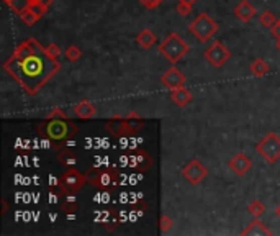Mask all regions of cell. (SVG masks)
<instances>
[{
	"label": "cell",
	"mask_w": 280,
	"mask_h": 236,
	"mask_svg": "<svg viewBox=\"0 0 280 236\" xmlns=\"http://www.w3.org/2000/svg\"><path fill=\"white\" fill-rule=\"evenodd\" d=\"M2 68L28 95H36L61 71V63L49 57L44 46L30 36L17 46Z\"/></svg>",
	"instance_id": "1"
},
{
	"label": "cell",
	"mask_w": 280,
	"mask_h": 236,
	"mask_svg": "<svg viewBox=\"0 0 280 236\" xmlns=\"http://www.w3.org/2000/svg\"><path fill=\"white\" fill-rule=\"evenodd\" d=\"M36 131L54 144L73 140L77 133V127L69 120V118H44L43 122L36 125Z\"/></svg>",
	"instance_id": "2"
},
{
	"label": "cell",
	"mask_w": 280,
	"mask_h": 236,
	"mask_svg": "<svg viewBox=\"0 0 280 236\" xmlns=\"http://www.w3.org/2000/svg\"><path fill=\"white\" fill-rule=\"evenodd\" d=\"M87 181L97 190L102 192H113L120 186V174L115 167H90L87 169Z\"/></svg>",
	"instance_id": "3"
},
{
	"label": "cell",
	"mask_w": 280,
	"mask_h": 236,
	"mask_svg": "<svg viewBox=\"0 0 280 236\" xmlns=\"http://www.w3.org/2000/svg\"><path fill=\"white\" fill-rule=\"evenodd\" d=\"M188 51H190V46H188V43L185 41V39L175 31L169 33L164 41L159 43V52L171 64L179 63Z\"/></svg>",
	"instance_id": "4"
},
{
	"label": "cell",
	"mask_w": 280,
	"mask_h": 236,
	"mask_svg": "<svg viewBox=\"0 0 280 236\" xmlns=\"http://www.w3.org/2000/svg\"><path fill=\"white\" fill-rule=\"evenodd\" d=\"M220 25L215 22V20L208 15L206 12H201L197 15V18L188 25V31L198 39L200 43L210 41V38H213L218 33Z\"/></svg>",
	"instance_id": "5"
},
{
	"label": "cell",
	"mask_w": 280,
	"mask_h": 236,
	"mask_svg": "<svg viewBox=\"0 0 280 236\" xmlns=\"http://www.w3.org/2000/svg\"><path fill=\"white\" fill-rule=\"evenodd\" d=\"M86 181H87V175L81 172V170H77L74 167H66V170L59 175V179H57V186H59L62 197L66 195H74L77 194L79 190L86 186Z\"/></svg>",
	"instance_id": "6"
},
{
	"label": "cell",
	"mask_w": 280,
	"mask_h": 236,
	"mask_svg": "<svg viewBox=\"0 0 280 236\" xmlns=\"http://www.w3.org/2000/svg\"><path fill=\"white\" fill-rule=\"evenodd\" d=\"M256 151L265 162L275 164L280 159V136L277 133H273V131H269L256 144Z\"/></svg>",
	"instance_id": "7"
},
{
	"label": "cell",
	"mask_w": 280,
	"mask_h": 236,
	"mask_svg": "<svg viewBox=\"0 0 280 236\" xmlns=\"http://www.w3.org/2000/svg\"><path fill=\"white\" fill-rule=\"evenodd\" d=\"M203 56L206 59V63H210V66L213 68H223V64H226L231 57V51L226 48L223 43L215 41L213 44H210L208 48L203 51Z\"/></svg>",
	"instance_id": "8"
},
{
	"label": "cell",
	"mask_w": 280,
	"mask_h": 236,
	"mask_svg": "<svg viewBox=\"0 0 280 236\" xmlns=\"http://www.w3.org/2000/svg\"><path fill=\"white\" fill-rule=\"evenodd\" d=\"M206 174H208L206 167L198 159H192L184 169H182V177H184L187 182H190L192 186H198V184L206 177Z\"/></svg>",
	"instance_id": "9"
},
{
	"label": "cell",
	"mask_w": 280,
	"mask_h": 236,
	"mask_svg": "<svg viewBox=\"0 0 280 236\" xmlns=\"http://www.w3.org/2000/svg\"><path fill=\"white\" fill-rule=\"evenodd\" d=\"M228 167H230L231 172L241 177V175H246L252 169V161L247 154L236 153L230 161H228Z\"/></svg>",
	"instance_id": "10"
},
{
	"label": "cell",
	"mask_w": 280,
	"mask_h": 236,
	"mask_svg": "<svg viewBox=\"0 0 280 236\" xmlns=\"http://www.w3.org/2000/svg\"><path fill=\"white\" fill-rule=\"evenodd\" d=\"M185 76L182 74V72L177 68H169L164 74L161 76V84L167 87L169 90H174V89H179V87H184L185 85Z\"/></svg>",
	"instance_id": "11"
},
{
	"label": "cell",
	"mask_w": 280,
	"mask_h": 236,
	"mask_svg": "<svg viewBox=\"0 0 280 236\" xmlns=\"http://www.w3.org/2000/svg\"><path fill=\"white\" fill-rule=\"evenodd\" d=\"M105 128L108 133H112L113 138H129L133 133L128 130L125 120H123V116H112L110 120L105 123Z\"/></svg>",
	"instance_id": "12"
},
{
	"label": "cell",
	"mask_w": 280,
	"mask_h": 236,
	"mask_svg": "<svg viewBox=\"0 0 280 236\" xmlns=\"http://www.w3.org/2000/svg\"><path fill=\"white\" fill-rule=\"evenodd\" d=\"M233 13L236 15L238 20L247 23L257 15V10H256V7L249 2V0H241V2L233 9Z\"/></svg>",
	"instance_id": "13"
},
{
	"label": "cell",
	"mask_w": 280,
	"mask_h": 236,
	"mask_svg": "<svg viewBox=\"0 0 280 236\" xmlns=\"http://www.w3.org/2000/svg\"><path fill=\"white\" fill-rule=\"evenodd\" d=\"M74 115L79 120H90V118H94L97 115V107L90 100H87V98H84V100H81L74 107Z\"/></svg>",
	"instance_id": "14"
},
{
	"label": "cell",
	"mask_w": 280,
	"mask_h": 236,
	"mask_svg": "<svg viewBox=\"0 0 280 236\" xmlns=\"http://www.w3.org/2000/svg\"><path fill=\"white\" fill-rule=\"evenodd\" d=\"M171 100L175 105H177V107L184 108V107H187V105L193 100V94H192V90H188L185 85H184V87H179V89L171 90Z\"/></svg>",
	"instance_id": "15"
},
{
	"label": "cell",
	"mask_w": 280,
	"mask_h": 236,
	"mask_svg": "<svg viewBox=\"0 0 280 236\" xmlns=\"http://www.w3.org/2000/svg\"><path fill=\"white\" fill-rule=\"evenodd\" d=\"M241 234L243 236H262V234H265V236H270L272 234V231L269 228L265 226V223L262 221V220H259V218H254L249 225H247L243 231H241Z\"/></svg>",
	"instance_id": "16"
},
{
	"label": "cell",
	"mask_w": 280,
	"mask_h": 236,
	"mask_svg": "<svg viewBox=\"0 0 280 236\" xmlns=\"http://www.w3.org/2000/svg\"><path fill=\"white\" fill-rule=\"evenodd\" d=\"M151 156L145 151H134V153L129 156V164H131V167L136 170H146L149 166H151Z\"/></svg>",
	"instance_id": "17"
},
{
	"label": "cell",
	"mask_w": 280,
	"mask_h": 236,
	"mask_svg": "<svg viewBox=\"0 0 280 236\" xmlns=\"http://www.w3.org/2000/svg\"><path fill=\"white\" fill-rule=\"evenodd\" d=\"M134 41L138 43L139 48L143 49H149V48H153V46L158 43V38H156L154 33L149 30V28H143L138 35H136L134 38Z\"/></svg>",
	"instance_id": "18"
},
{
	"label": "cell",
	"mask_w": 280,
	"mask_h": 236,
	"mask_svg": "<svg viewBox=\"0 0 280 236\" xmlns=\"http://www.w3.org/2000/svg\"><path fill=\"white\" fill-rule=\"evenodd\" d=\"M123 120H125L128 130L131 131L133 135L136 133V131H139L143 127H145V118H143L139 113H136V111H129L128 115L123 116Z\"/></svg>",
	"instance_id": "19"
},
{
	"label": "cell",
	"mask_w": 280,
	"mask_h": 236,
	"mask_svg": "<svg viewBox=\"0 0 280 236\" xmlns=\"http://www.w3.org/2000/svg\"><path fill=\"white\" fill-rule=\"evenodd\" d=\"M57 162L64 167H73V166H76V162H77V156H76V153L73 149L61 148L59 153H57Z\"/></svg>",
	"instance_id": "20"
},
{
	"label": "cell",
	"mask_w": 280,
	"mask_h": 236,
	"mask_svg": "<svg viewBox=\"0 0 280 236\" xmlns=\"http://www.w3.org/2000/svg\"><path fill=\"white\" fill-rule=\"evenodd\" d=\"M249 69H251V72L256 77H262L265 74H269L270 66H269V63H267V61H264L262 57H257V59H254V61L251 63Z\"/></svg>",
	"instance_id": "21"
},
{
	"label": "cell",
	"mask_w": 280,
	"mask_h": 236,
	"mask_svg": "<svg viewBox=\"0 0 280 236\" xmlns=\"http://www.w3.org/2000/svg\"><path fill=\"white\" fill-rule=\"evenodd\" d=\"M48 9H49V7H46L44 4H41L40 0H30L28 10H30L31 13H35L38 20L43 18L44 15H46V13H48Z\"/></svg>",
	"instance_id": "22"
},
{
	"label": "cell",
	"mask_w": 280,
	"mask_h": 236,
	"mask_svg": "<svg viewBox=\"0 0 280 236\" xmlns=\"http://www.w3.org/2000/svg\"><path fill=\"white\" fill-rule=\"evenodd\" d=\"M247 212H249L254 218H260L265 213V205L259 200H252L249 205H247Z\"/></svg>",
	"instance_id": "23"
},
{
	"label": "cell",
	"mask_w": 280,
	"mask_h": 236,
	"mask_svg": "<svg viewBox=\"0 0 280 236\" xmlns=\"http://www.w3.org/2000/svg\"><path fill=\"white\" fill-rule=\"evenodd\" d=\"M5 4H7L10 9L17 13V15H22L25 10H28L30 0H7Z\"/></svg>",
	"instance_id": "24"
},
{
	"label": "cell",
	"mask_w": 280,
	"mask_h": 236,
	"mask_svg": "<svg viewBox=\"0 0 280 236\" xmlns=\"http://www.w3.org/2000/svg\"><path fill=\"white\" fill-rule=\"evenodd\" d=\"M64 56H66L67 61L76 63V61H79V59H81V56H82V49L79 48V46L71 44V46H67V49H66V52H64Z\"/></svg>",
	"instance_id": "25"
},
{
	"label": "cell",
	"mask_w": 280,
	"mask_h": 236,
	"mask_svg": "<svg viewBox=\"0 0 280 236\" xmlns=\"http://www.w3.org/2000/svg\"><path fill=\"white\" fill-rule=\"evenodd\" d=\"M275 22H277L275 15H273L270 10H264L259 15V23L262 25V26H265V28H270L272 25H275Z\"/></svg>",
	"instance_id": "26"
},
{
	"label": "cell",
	"mask_w": 280,
	"mask_h": 236,
	"mask_svg": "<svg viewBox=\"0 0 280 236\" xmlns=\"http://www.w3.org/2000/svg\"><path fill=\"white\" fill-rule=\"evenodd\" d=\"M172 226H174V221H172L171 216L166 215V213H162V215H161V220H159V228H161V231H162V233H167Z\"/></svg>",
	"instance_id": "27"
},
{
	"label": "cell",
	"mask_w": 280,
	"mask_h": 236,
	"mask_svg": "<svg viewBox=\"0 0 280 236\" xmlns=\"http://www.w3.org/2000/svg\"><path fill=\"white\" fill-rule=\"evenodd\" d=\"M175 10L180 17H188L192 13V5L190 4H185V2H179L177 0V7H175Z\"/></svg>",
	"instance_id": "28"
},
{
	"label": "cell",
	"mask_w": 280,
	"mask_h": 236,
	"mask_svg": "<svg viewBox=\"0 0 280 236\" xmlns=\"http://www.w3.org/2000/svg\"><path fill=\"white\" fill-rule=\"evenodd\" d=\"M44 49H46L48 56L53 59H57L61 56V48H59V44H56V43H49L48 46H44Z\"/></svg>",
	"instance_id": "29"
},
{
	"label": "cell",
	"mask_w": 280,
	"mask_h": 236,
	"mask_svg": "<svg viewBox=\"0 0 280 236\" xmlns=\"http://www.w3.org/2000/svg\"><path fill=\"white\" fill-rule=\"evenodd\" d=\"M20 18H22V22H23L25 25H28V26L35 25V23L38 22L36 15H35V13H31L30 10H25V12L22 13V15H20Z\"/></svg>",
	"instance_id": "30"
},
{
	"label": "cell",
	"mask_w": 280,
	"mask_h": 236,
	"mask_svg": "<svg viewBox=\"0 0 280 236\" xmlns=\"http://www.w3.org/2000/svg\"><path fill=\"white\" fill-rule=\"evenodd\" d=\"M61 208L64 210V212H69V213H73V212H77L79 210V203L74 202V200H66L61 205Z\"/></svg>",
	"instance_id": "31"
},
{
	"label": "cell",
	"mask_w": 280,
	"mask_h": 236,
	"mask_svg": "<svg viewBox=\"0 0 280 236\" xmlns=\"http://www.w3.org/2000/svg\"><path fill=\"white\" fill-rule=\"evenodd\" d=\"M139 2L145 5V9L148 10H154V9H158V7L164 2V0H139Z\"/></svg>",
	"instance_id": "32"
},
{
	"label": "cell",
	"mask_w": 280,
	"mask_h": 236,
	"mask_svg": "<svg viewBox=\"0 0 280 236\" xmlns=\"http://www.w3.org/2000/svg\"><path fill=\"white\" fill-rule=\"evenodd\" d=\"M44 118H48V120H49V118H67V115H66V111H62L61 108L56 107V108L51 110Z\"/></svg>",
	"instance_id": "33"
},
{
	"label": "cell",
	"mask_w": 280,
	"mask_h": 236,
	"mask_svg": "<svg viewBox=\"0 0 280 236\" xmlns=\"http://www.w3.org/2000/svg\"><path fill=\"white\" fill-rule=\"evenodd\" d=\"M270 33H272V36L275 38V39H280V20H277L275 25H272L270 26Z\"/></svg>",
	"instance_id": "34"
},
{
	"label": "cell",
	"mask_w": 280,
	"mask_h": 236,
	"mask_svg": "<svg viewBox=\"0 0 280 236\" xmlns=\"http://www.w3.org/2000/svg\"><path fill=\"white\" fill-rule=\"evenodd\" d=\"M40 2H41V4H44L46 7H51V5H53V4L56 2V0H40Z\"/></svg>",
	"instance_id": "35"
},
{
	"label": "cell",
	"mask_w": 280,
	"mask_h": 236,
	"mask_svg": "<svg viewBox=\"0 0 280 236\" xmlns=\"http://www.w3.org/2000/svg\"><path fill=\"white\" fill-rule=\"evenodd\" d=\"M2 205H4V212H2V213H5V212H7V210H9V205H7V202H5V200H2Z\"/></svg>",
	"instance_id": "36"
},
{
	"label": "cell",
	"mask_w": 280,
	"mask_h": 236,
	"mask_svg": "<svg viewBox=\"0 0 280 236\" xmlns=\"http://www.w3.org/2000/svg\"><path fill=\"white\" fill-rule=\"evenodd\" d=\"M179 2H185V4H190V5H193L195 2H197V0H179Z\"/></svg>",
	"instance_id": "37"
},
{
	"label": "cell",
	"mask_w": 280,
	"mask_h": 236,
	"mask_svg": "<svg viewBox=\"0 0 280 236\" xmlns=\"http://www.w3.org/2000/svg\"><path fill=\"white\" fill-rule=\"evenodd\" d=\"M275 215L278 216V218H280V203H278V207L275 208Z\"/></svg>",
	"instance_id": "38"
},
{
	"label": "cell",
	"mask_w": 280,
	"mask_h": 236,
	"mask_svg": "<svg viewBox=\"0 0 280 236\" xmlns=\"http://www.w3.org/2000/svg\"><path fill=\"white\" fill-rule=\"evenodd\" d=\"M277 49L280 51V39H277Z\"/></svg>",
	"instance_id": "39"
},
{
	"label": "cell",
	"mask_w": 280,
	"mask_h": 236,
	"mask_svg": "<svg viewBox=\"0 0 280 236\" xmlns=\"http://www.w3.org/2000/svg\"><path fill=\"white\" fill-rule=\"evenodd\" d=\"M4 2H7V0H4Z\"/></svg>",
	"instance_id": "40"
},
{
	"label": "cell",
	"mask_w": 280,
	"mask_h": 236,
	"mask_svg": "<svg viewBox=\"0 0 280 236\" xmlns=\"http://www.w3.org/2000/svg\"><path fill=\"white\" fill-rule=\"evenodd\" d=\"M278 20H280V18H278Z\"/></svg>",
	"instance_id": "41"
}]
</instances>
